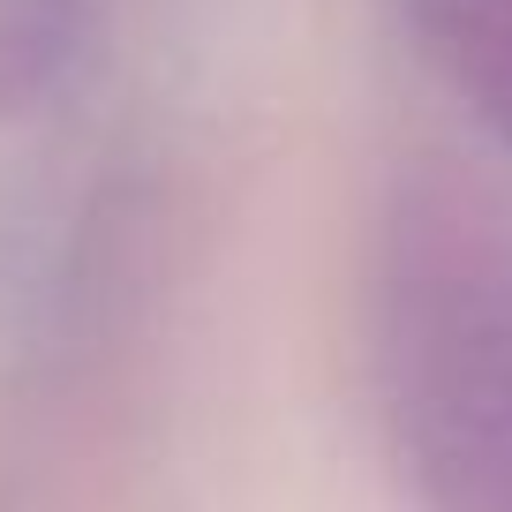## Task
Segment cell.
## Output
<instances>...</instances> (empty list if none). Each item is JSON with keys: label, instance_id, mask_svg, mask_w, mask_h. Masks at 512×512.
<instances>
[{"label": "cell", "instance_id": "1", "mask_svg": "<svg viewBox=\"0 0 512 512\" xmlns=\"http://www.w3.org/2000/svg\"><path fill=\"white\" fill-rule=\"evenodd\" d=\"M91 0H0V106L38 98L76 53Z\"/></svg>", "mask_w": 512, "mask_h": 512}]
</instances>
